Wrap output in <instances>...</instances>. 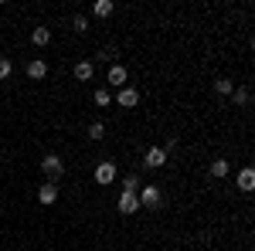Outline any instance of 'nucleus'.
Returning a JSON list of instances; mask_svg holds the SVG:
<instances>
[{
	"instance_id": "9d476101",
	"label": "nucleus",
	"mask_w": 255,
	"mask_h": 251,
	"mask_svg": "<svg viewBox=\"0 0 255 251\" xmlns=\"http://www.w3.org/2000/svg\"><path fill=\"white\" fill-rule=\"evenodd\" d=\"M27 75L34 78V82H38V78H44V75H48V61L34 58V61H31V65H27Z\"/></svg>"
},
{
	"instance_id": "0eeeda50",
	"label": "nucleus",
	"mask_w": 255,
	"mask_h": 251,
	"mask_svg": "<svg viewBox=\"0 0 255 251\" xmlns=\"http://www.w3.org/2000/svg\"><path fill=\"white\" fill-rule=\"evenodd\" d=\"M109 85L126 88V68H123V65H113V68H109Z\"/></svg>"
},
{
	"instance_id": "4be33fe9",
	"label": "nucleus",
	"mask_w": 255,
	"mask_h": 251,
	"mask_svg": "<svg viewBox=\"0 0 255 251\" xmlns=\"http://www.w3.org/2000/svg\"><path fill=\"white\" fill-rule=\"evenodd\" d=\"M113 58H116V48H106V51L99 55V61H113Z\"/></svg>"
},
{
	"instance_id": "ddd939ff",
	"label": "nucleus",
	"mask_w": 255,
	"mask_h": 251,
	"mask_svg": "<svg viewBox=\"0 0 255 251\" xmlns=\"http://www.w3.org/2000/svg\"><path fill=\"white\" fill-rule=\"evenodd\" d=\"M136 190H139V176L126 173V180H123V193H136Z\"/></svg>"
},
{
	"instance_id": "9b49d317",
	"label": "nucleus",
	"mask_w": 255,
	"mask_h": 251,
	"mask_svg": "<svg viewBox=\"0 0 255 251\" xmlns=\"http://www.w3.org/2000/svg\"><path fill=\"white\" fill-rule=\"evenodd\" d=\"M75 78H79V82H89V78H92V61H79V65H75Z\"/></svg>"
},
{
	"instance_id": "f257e3e1",
	"label": "nucleus",
	"mask_w": 255,
	"mask_h": 251,
	"mask_svg": "<svg viewBox=\"0 0 255 251\" xmlns=\"http://www.w3.org/2000/svg\"><path fill=\"white\" fill-rule=\"evenodd\" d=\"M41 170L51 176V180H58V176L65 173V163H61V156H58V153H48L44 160H41Z\"/></svg>"
},
{
	"instance_id": "2eb2a0df",
	"label": "nucleus",
	"mask_w": 255,
	"mask_h": 251,
	"mask_svg": "<svg viewBox=\"0 0 255 251\" xmlns=\"http://www.w3.org/2000/svg\"><path fill=\"white\" fill-rule=\"evenodd\" d=\"M228 170H232L228 160H215V163H211V176H228Z\"/></svg>"
},
{
	"instance_id": "dca6fc26",
	"label": "nucleus",
	"mask_w": 255,
	"mask_h": 251,
	"mask_svg": "<svg viewBox=\"0 0 255 251\" xmlns=\"http://www.w3.org/2000/svg\"><path fill=\"white\" fill-rule=\"evenodd\" d=\"M31 41H34V44H48V41H51V31H48V27H34Z\"/></svg>"
},
{
	"instance_id": "39448f33",
	"label": "nucleus",
	"mask_w": 255,
	"mask_h": 251,
	"mask_svg": "<svg viewBox=\"0 0 255 251\" xmlns=\"http://www.w3.org/2000/svg\"><path fill=\"white\" fill-rule=\"evenodd\" d=\"M113 180H116V163H99L96 167V183L106 187V183H113Z\"/></svg>"
},
{
	"instance_id": "6ab92c4d",
	"label": "nucleus",
	"mask_w": 255,
	"mask_h": 251,
	"mask_svg": "<svg viewBox=\"0 0 255 251\" xmlns=\"http://www.w3.org/2000/svg\"><path fill=\"white\" fill-rule=\"evenodd\" d=\"M72 31H79V34H85V31H89V20L82 17V14H75V17H72Z\"/></svg>"
},
{
	"instance_id": "412c9836",
	"label": "nucleus",
	"mask_w": 255,
	"mask_h": 251,
	"mask_svg": "<svg viewBox=\"0 0 255 251\" xmlns=\"http://www.w3.org/2000/svg\"><path fill=\"white\" fill-rule=\"evenodd\" d=\"M109 102H113V95H109L106 88H99L96 92V105H109Z\"/></svg>"
},
{
	"instance_id": "1a4fd4ad",
	"label": "nucleus",
	"mask_w": 255,
	"mask_h": 251,
	"mask_svg": "<svg viewBox=\"0 0 255 251\" xmlns=\"http://www.w3.org/2000/svg\"><path fill=\"white\" fill-rule=\"evenodd\" d=\"M252 187H255V170L245 167V170L238 173V190H252Z\"/></svg>"
},
{
	"instance_id": "aec40b11",
	"label": "nucleus",
	"mask_w": 255,
	"mask_h": 251,
	"mask_svg": "<svg viewBox=\"0 0 255 251\" xmlns=\"http://www.w3.org/2000/svg\"><path fill=\"white\" fill-rule=\"evenodd\" d=\"M102 136H106V126L102 122H92L89 126V139H102Z\"/></svg>"
},
{
	"instance_id": "f03ea898",
	"label": "nucleus",
	"mask_w": 255,
	"mask_h": 251,
	"mask_svg": "<svg viewBox=\"0 0 255 251\" xmlns=\"http://www.w3.org/2000/svg\"><path fill=\"white\" fill-rule=\"evenodd\" d=\"M163 163H167V150H163V146H150V150H146V156H143V167L160 170Z\"/></svg>"
},
{
	"instance_id": "7ed1b4c3",
	"label": "nucleus",
	"mask_w": 255,
	"mask_h": 251,
	"mask_svg": "<svg viewBox=\"0 0 255 251\" xmlns=\"http://www.w3.org/2000/svg\"><path fill=\"white\" fill-rule=\"evenodd\" d=\"M116 207H119V214H136L139 211V197L136 193H119V200H116Z\"/></svg>"
},
{
	"instance_id": "6e6552de",
	"label": "nucleus",
	"mask_w": 255,
	"mask_h": 251,
	"mask_svg": "<svg viewBox=\"0 0 255 251\" xmlns=\"http://www.w3.org/2000/svg\"><path fill=\"white\" fill-rule=\"evenodd\" d=\"M38 200L41 204H55V200H58V187H55V183H44L38 190Z\"/></svg>"
},
{
	"instance_id": "20e7f679",
	"label": "nucleus",
	"mask_w": 255,
	"mask_h": 251,
	"mask_svg": "<svg viewBox=\"0 0 255 251\" xmlns=\"http://www.w3.org/2000/svg\"><path fill=\"white\" fill-rule=\"evenodd\" d=\"M139 204H146V207H157L160 204V187L157 183H150V187H139Z\"/></svg>"
},
{
	"instance_id": "4468645a",
	"label": "nucleus",
	"mask_w": 255,
	"mask_h": 251,
	"mask_svg": "<svg viewBox=\"0 0 255 251\" xmlns=\"http://www.w3.org/2000/svg\"><path fill=\"white\" fill-rule=\"evenodd\" d=\"M215 88L221 92V95H232V92H235V82H232V78H218Z\"/></svg>"
},
{
	"instance_id": "f3484780",
	"label": "nucleus",
	"mask_w": 255,
	"mask_h": 251,
	"mask_svg": "<svg viewBox=\"0 0 255 251\" xmlns=\"http://www.w3.org/2000/svg\"><path fill=\"white\" fill-rule=\"evenodd\" d=\"M232 95H235V102H238V105H249V102H252V92H249L245 85H242V88H235Z\"/></svg>"
},
{
	"instance_id": "423d86ee",
	"label": "nucleus",
	"mask_w": 255,
	"mask_h": 251,
	"mask_svg": "<svg viewBox=\"0 0 255 251\" xmlns=\"http://www.w3.org/2000/svg\"><path fill=\"white\" fill-rule=\"evenodd\" d=\"M116 102L123 105V109H136V105H139V92H136V88H119Z\"/></svg>"
},
{
	"instance_id": "f8f14e48",
	"label": "nucleus",
	"mask_w": 255,
	"mask_h": 251,
	"mask_svg": "<svg viewBox=\"0 0 255 251\" xmlns=\"http://www.w3.org/2000/svg\"><path fill=\"white\" fill-rule=\"evenodd\" d=\"M92 10H96V17H109L113 14V0H96Z\"/></svg>"
},
{
	"instance_id": "a211bd4d",
	"label": "nucleus",
	"mask_w": 255,
	"mask_h": 251,
	"mask_svg": "<svg viewBox=\"0 0 255 251\" xmlns=\"http://www.w3.org/2000/svg\"><path fill=\"white\" fill-rule=\"evenodd\" d=\"M10 72H14L10 58H7V55H0V82H3V78H10Z\"/></svg>"
}]
</instances>
